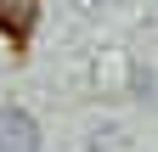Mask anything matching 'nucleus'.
Here are the masks:
<instances>
[{
    "instance_id": "1",
    "label": "nucleus",
    "mask_w": 158,
    "mask_h": 152,
    "mask_svg": "<svg viewBox=\"0 0 158 152\" xmlns=\"http://www.w3.org/2000/svg\"><path fill=\"white\" fill-rule=\"evenodd\" d=\"M0 152H40V130L28 113L0 107Z\"/></svg>"
},
{
    "instance_id": "2",
    "label": "nucleus",
    "mask_w": 158,
    "mask_h": 152,
    "mask_svg": "<svg viewBox=\"0 0 158 152\" xmlns=\"http://www.w3.org/2000/svg\"><path fill=\"white\" fill-rule=\"evenodd\" d=\"M40 17V0H0V28L11 34V40H23Z\"/></svg>"
}]
</instances>
